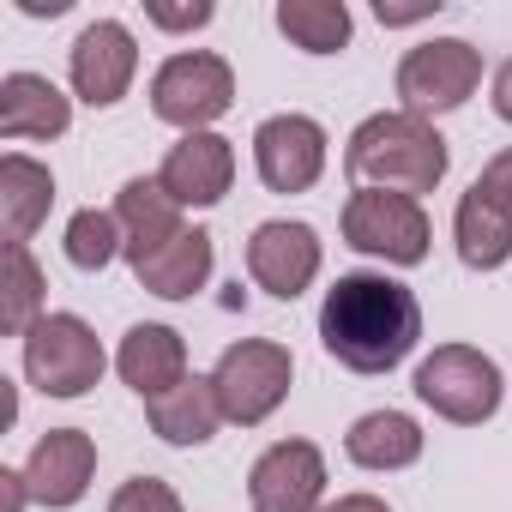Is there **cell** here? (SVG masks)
Segmentation results:
<instances>
[{
    "instance_id": "cell-1",
    "label": "cell",
    "mask_w": 512,
    "mask_h": 512,
    "mask_svg": "<svg viewBox=\"0 0 512 512\" xmlns=\"http://www.w3.org/2000/svg\"><path fill=\"white\" fill-rule=\"evenodd\" d=\"M422 338V302L386 272H344L320 302V344L350 374H392Z\"/></svg>"
},
{
    "instance_id": "cell-2",
    "label": "cell",
    "mask_w": 512,
    "mask_h": 512,
    "mask_svg": "<svg viewBox=\"0 0 512 512\" xmlns=\"http://www.w3.org/2000/svg\"><path fill=\"white\" fill-rule=\"evenodd\" d=\"M446 139L434 133V121H416L404 109H380L368 115L356 133H350V151H344V169L356 175V187H386V193H434L446 181Z\"/></svg>"
},
{
    "instance_id": "cell-3",
    "label": "cell",
    "mask_w": 512,
    "mask_h": 512,
    "mask_svg": "<svg viewBox=\"0 0 512 512\" xmlns=\"http://www.w3.org/2000/svg\"><path fill=\"white\" fill-rule=\"evenodd\" d=\"M410 386H416V398H422L434 416H446V422H458V428L488 422V416L500 410V398H506L500 362L482 356L476 344H440L434 356L416 362V380H410Z\"/></svg>"
},
{
    "instance_id": "cell-4",
    "label": "cell",
    "mask_w": 512,
    "mask_h": 512,
    "mask_svg": "<svg viewBox=\"0 0 512 512\" xmlns=\"http://www.w3.org/2000/svg\"><path fill=\"white\" fill-rule=\"evenodd\" d=\"M290 380H296V356H290L278 338H241V344H229V350L217 356V368H211L223 422H235V428H260V422L290 398Z\"/></svg>"
},
{
    "instance_id": "cell-5",
    "label": "cell",
    "mask_w": 512,
    "mask_h": 512,
    "mask_svg": "<svg viewBox=\"0 0 512 512\" xmlns=\"http://www.w3.org/2000/svg\"><path fill=\"white\" fill-rule=\"evenodd\" d=\"M229 109H235V73L211 49L169 55L151 73V115L181 133H211V121H223Z\"/></svg>"
},
{
    "instance_id": "cell-6",
    "label": "cell",
    "mask_w": 512,
    "mask_h": 512,
    "mask_svg": "<svg viewBox=\"0 0 512 512\" xmlns=\"http://www.w3.org/2000/svg\"><path fill=\"white\" fill-rule=\"evenodd\" d=\"M344 241L368 260H386V266H422L428 260V211L422 199L410 193H386V187H356L344 199Z\"/></svg>"
},
{
    "instance_id": "cell-7",
    "label": "cell",
    "mask_w": 512,
    "mask_h": 512,
    "mask_svg": "<svg viewBox=\"0 0 512 512\" xmlns=\"http://www.w3.org/2000/svg\"><path fill=\"white\" fill-rule=\"evenodd\" d=\"M482 85V55L464 37H428L398 61V103L416 121L452 115L458 103H470Z\"/></svg>"
},
{
    "instance_id": "cell-8",
    "label": "cell",
    "mask_w": 512,
    "mask_h": 512,
    "mask_svg": "<svg viewBox=\"0 0 512 512\" xmlns=\"http://www.w3.org/2000/svg\"><path fill=\"white\" fill-rule=\"evenodd\" d=\"M103 368H109V356L79 314H43L25 332V374L49 398H85L103 380Z\"/></svg>"
},
{
    "instance_id": "cell-9",
    "label": "cell",
    "mask_w": 512,
    "mask_h": 512,
    "mask_svg": "<svg viewBox=\"0 0 512 512\" xmlns=\"http://www.w3.org/2000/svg\"><path fill=\"white\" fill-rule=\"evenodd\" d=\"M253 512H320L326 500V458L314 440H278L247 470Z\"/></svg>"
},
{
    "instance_id": "cell-10",
    "label": "cell",
    "mask_w": 512,
    "mask_h": 512,
    "mask_svg": "<svg viewBox=\"0 0 512 512\" xmlns=\"http://www.w3.org/2000/svg\"><path fill=\"white\" fill-rule=\"evenodd\" d=\"M253 169L272 193H308L326 175V127L314 115H272L253 133Z\"/></svg>"
},
{
    "instance_id": "cell-11",
    "label": "cell",
    "mask_w": 512,
    "mask_h": 512,
    "mask_svg": "<svg viewBox=\"0 0 512 512\" xmlns=\"http://www.w3.org/2000/svg\"><path fill=\"white\" fill-rule=\"evenodd\" d=\"M67 73H73L79 103L115 109V103L127 97V85H133V73H139V43H133V31H127L121 19H91V25L79 31L73 55H67Z\"/></svg>"
},
{
    "instance_id": "cell-12",
    "label": "cell",
    "mask_w": 512,
    "mask_h": 512,
    "mask_svg": "<svg viewBox=\"0 0 512 512\" xmlns=\"http://www.w3.org/2000/svg\"><path fill=\"white\" fill-rule=\"evenodd\" d=\"M320 235L308 229V223H290V217H272V223H260L247 235V272H253V284H260L266 296H278V302H296L314 278H320Z\"/></svg>"
},
{
    "instance_id": "cell-13",
    "label": "cell",
    "mask_w": 512,
    "mask_h": 512,
    "mask_svg": "<svg viewBox=\"0 0 512 512\" xmlns=\"http://www.w3.org/2000/svg\"><path fill=\"white\" fill-rule=\"evenodd\" d=\"M97 476V440L85 428H49L25 458V488L37 506H79Z\"/></svg>"
},
{
    "instance_id": "cell-14",
    "label": "cell",
    "mask_w": 512,
    "mask_h": 512,
    "mask_svg": "<svg viewBox=\"0 0 512 512\" xmlns=\"http://www.w3.org/2000/svg\"><path fill=\"white\" fill-rule=\"evenodd\" d=\"M157 181H163V193H169L181 211H187V205L205 211V205H217V199L229 193V181H235V145H229L223 133H181V139L169 145Z\"/></svg>"
},
{
    "instance_id": "cell-15",
    "label": "cell",
    "mask_w": 512,
    "mask_h": 512,
    "mask_svg": "<svg viewBox=\"0 0 512 512\" xmlns=\"http://www.w3.org/2000/svg\"><path fill=\"white\" fill-rule=\"evenodd\" d=\"M211 260H217L211 229H181V235H169V241H157V247H145V253H127L133 278H139L151 296H163V302L199 296L205 278H211Z\"/></svg>"
},
{
    "instance_id": "cell-16",
    "label": "cell",
    "mask_w": 512,
    "mask_h": 512,
    "mask_svg": "<svg viewBox=\"0 0 512 512\" xmlns=\"http://www.w3.org/2000/svg\"><path fill=\"white\" fill-rule=\"evenodd\" d=\"M115 368L151 404V398H163V392H175L187 380V338L175 326H133L121 338V350H115Z\"/></svg>"
},
{
    "instance_id": "cell-17",
    "label": "cell",
    "mask_w": 512,
    "mask_h": 512,
    "mask_svg": "<svg viewBox=\"0 0 512 512\" xmlns=\"http://www.w3.org/2000/svg\"><path fill=\"white\" fill-rule=\"evenodd\" d=\"M73 121V97H61L43 73L0 79V139H61Z\"/></svg>"
},
{
    "instance_id": "cell-18",
    "label": "cell",
    "mask_w": 512,
    "mask_h": 512,
    "mask_svg": "<svg viewBox=\"0 0 512 512\" xmlns=\"http://www.w3.org/2000/svg\"><path fill=\"white\" fill-rule=\"evenodd\" d=\"M55 205V175L49 163L25 157V151H7L0 157V217H7V247H25L37 235V223L49 217Z\"/></svg>"
},
{
    "instance_id": "cell-19",
    "label": "cell",
    "mask_w": 512,
    "mask_h": 512,
    "mask_svg": "<svg viewBox=\"0 0 512 512\" xmlns=\"http://www.w3.org/2000/svg\"><path fill=\"white\" fill-rule=\"evenodd\" d=\"M452 241H458V260L470 272H500L512 260V217L470 181V193L452 211Z\"/></svg>"
},
{
    "instance_id": "cell-20",
    "label": "cell",
    "mask_w": 512,
    "mask_h": 512,
    "mask_svg": "<svg viewBox=\"0 0 512 512\" xmlns=\"http://www.w3.org/2000/svg\"><path fill=\"white\" fill-rule=\"evenodd\" d=\"M145 410H151V428H157L169 446H205V440L223 428V404H217L211 374H205V380H199V374H187L175 392L151 398Z\"/></svg>"
},
{
    "instance_id": "cell-21",
    "label": "cell",
    "mask_w": 512,
    "mask_h": 512,
    "mask_svg": "<svg viewBox=\"0 0 512 512\" xmlns=\"http://www.w3.org/2000/svg\"><path fill=\"white\" fill-rule=\"evenodd\" d=\"M344 452H350V464H362V470H410V464L422 458V428H416V416H404V410H368V416L344 434Z\"/></svg>"
},
{
    "instance_id": "cell-22",
    "label": "cell",
    "mask_w": 512,
    "mask_h": 512,
    "mask_svg": "<svg viewBox=\"0 0 512 512\" xmlns=\"http://www.w3.org/2000/svg\"><path fill=\"white\" fill-rule=\"evenodd\" d=\"M115 217H121V235H127V253H145L169 235H181V205L163 193L157 175H133L121 193H115Z\"/></svg>"
},
{
    "instance_id": "cell-23",
    "label": "cell",
    "mask_w": 512,
    "mask_h": 512,
    "mask_svg": "<svg viewBox=\"0 0 512 512\" xmlns=\"http://www.w3.org/2000/svg\"><path fill=\"white\" fill-rule=\"evenodd\" d=\"M278 31L302 55H338L350 49V7L344 0H278Z\"/></svg>"
},
{
    "instance_id": "cell-24",
    "label": "cell",
    "mask_w": 512,
    "mask_h": 512,
    "mask_svg": "<svg viewBox=\"0 0 512 512\" xmlns=\"http://www.w3.org/2000/svg\"><path fill=\"white\" fill-rule=\"evenodd\" d=\"M43 290H49V278H43V266L31 260V247H7V278H0V332H13V338H25L49 308H43Z\"/></svg>"
},
{
    "instance_id": "cell-25",
    "label": "cell",
    "mask_w": 512,
    "mask_h": 512,
    "mask_svg": "<svg viewBox=\"0 0 512 512\" xmlns=\"http://www.w3.org/2000/svg\"><path fill=\"white\" fill-rule=\"evenodd\" d=\"M115 253H127V235H121V217L115 211H73V223H67V260L79 266V272H103V266H115Z\"/></svg>"
},
{
    "instance_id": "cell-26",
    "label": "cell",
    "mask_w": 512,
    "mask_h": 512,
    "mask_svg": "<svg viewBox=\"0 0 512 512\" xmlns=\"http://www.w3.org/2000/svg\"><path fill=\"white\" fill-rule=\"evenodd\" d=\"M109 512H181V494L163 476H127L109 500Z\"/></svg>"
},
{
    "instance_id": "cell-27",
    "label": "cell",
    "mask_w": 512,
    "mask_h": 512,
    "mask_svg": "<svg viewBox=\"0 0 512 512\" xmlns=\"http://www.w3.org/2000/svg\"><path fill=\"white\" fill-rule=\"evenodd\" d=\"M476 187H482V193H488V199H494V205H500L506 217H512V145H506V151H494V157L482 163Z\"/></svg>"
},
{
    "instance_id": "cell-28",
    "label": "cell",
    "mask_w": 512,
    "mask_h": 512,
    "mask_svg": "<svg viewBox=\"0 0 512 512\" xmlns=\"http://www.w3.org/2000/svg\"><path fill=\"white\" fill-rule=\"evenodd\" d=\"M145 19L163 25V31H199V25H211V7H205V0H193V7H163V0H151Z\"/></svg>"
},
{
    "instance_id": "cell-29",
    "label": "cell",
    "mask_w": 512,
    "mask_h": 512,
    "mask_svg": "<svg viewBox=\"0 0 512 512\" xmlns=\"http://www.w3.org/2000/svg\"><path fill=\"white\" fill-rule=\"evenodd\" d=\"M494 115L500 121H512V55L500 61V73H494Z\"/></svg>"
},
{
    "instance_id": "cell-30",
    "label": "cell",
    "mask_w": 512,
    "mask_h": 512,
    "mask_svg": "<svg viewBox=\"0 0 512 512\" xmlns=\"http://www.w3.org/2000/svg\"><path fill=\"white\" fill-rule=\"evenodd\" d=\"M320 512H392L380 494H338L332 506H320Z\"/></svg>"
},
{
    "instance_id": "cell-31",
    "label": "cell",
    "mask_w": 512,
    "mask_h": 512,
    "mask_svg": "<svg viewBox=\"0 0 512 512\" xmlns=\"http://www.w3.org/2000/svg\"><path fill=\"white\" fill-rule=\"evenodd\" d=\"M0 488H7V512H25V500H31L25 470H0Z\"/></svg>"
},
{
    "instance_id": "cell-32",
    "label": "cell",
    "mask_w": 512,
    "mask_h": 512,
    "mask_svg": "<svg viewBox=\"0 0 512 512\" xmlns=\"http://www.w3.org/2000/svg\"><path fill=\"white\" fill-rule=\"evenodd\" d=\"M416 19H428V7H386L380 0V25H416Z\"/></svg>"
},
{
    "instance_id": "cell-33",
    "label": "cell",
    "mask_w": 512,
    "mask_h": 512,
    "mask_svg": "<svg viewBox=\"0 0 512 512\" xmlns=\"http://www.w3.org/2000/svg\"><path fill=\"white\" fill-rule=\"evenodd\" d=\"M19 13H31V19H61L67 0H19Z\"/></svg>"
}]
</instances>
